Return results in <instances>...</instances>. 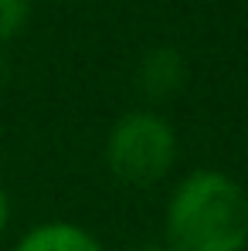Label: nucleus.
I'll return each instance as SVG.
<instances>
[{
  "label": "nucleus",
  "instance_id": "nucleus-1",
  "mask_svg": "<svg viewBox=\"0 0 248 251\" xmlns=\"http://www.w3.org/2000/svg\"><path fill=\"white\" fill-rule=\"evenodd\" d=\"M248 194L221 170H194L166 204V251H245Z\"/></svg>",
  "mask_w": 248,
  "mask_h": 251
},
{
  "label": "nucleus",
  "instance_id": "nucleus-7",
  "mask_svg": "<svg viewBox=\"0 0 248 251\" xmlns=\"http://www.w3.org/2000/svg\"><path fill=\"white\" fill-rule=\"evenodd\" d=\"M133 251H166V248H160V245H139V248H133Z\"/></svg>",
  "mask_w": 248,
  "mask_h": 251
},
{
  "label": "nucleus",
  "instance_id": "nucleus-6",
  "mask_svg": "<svg viewBox=\"0 0 248 251\" xmlns=\"http://www.w3.org/2000/svg\"><path fill=\"white\" fill-rule=\"evenodd\" d=\"M7 224H10V194H7L3 183H0V234L7 231Z\"/></svg>",
  "mask_w": 248,
  "mask_h": 251
},
{
  "label": "nucleus",
  "instance_id": "nucleus-3",
  "mask_svg": "<svg viewBox=\"0 0 248 251\" xmlns=\"http://www.w3.org/2000/svg\"><path fill=\"white\" fill-rule=\"evenodd\" d=\"M14 251H102V245L79 224L68 221H48L31 227Z\"/></svg>",
  "mask_w": 248,
  "mask_h": 251
},
{
  "label": "nucleus",
  "instance_id": "nucleus-5",
  "mask_svg": "<svg viewBox=\"0 0 248 251\" xmlns=\"http://www.w3.org/2000/svg\"><path fill=\"white\" fill-rule=\"evenodd\" d=\"M28 17H31V0H0V41L17 38Z\"/></svg>",
  "mask_w": 248,
  "mask_h": 251
},
{
  "label": "nucleus",
  "instance_id": "nucleus-2",
  "mask_svg": "<svg viewBox=\"0 0 248 251\" xmlns=\"http://www.w3.org/2000/svg\"><path fill=\"white\" fill-rule=\"evenodd\" d=\"M177 160V136L173 126L160 119L157 112H126L123 119L109 129L106 139V163L109 170L133 183V187H146L164 180L170 167Z\"/></svg>",
  "mask_w": 248,
  "mask_h": 251
},
{
  "label": "nucleus",
  "instance_id": "nucleus-4",
  "mask_svg": "<svg viewBox=\"0 0 248 251\" xmlns=\"http://www.w3.org/2000/svg\"><path fill=\"white\" fill-rule=\"evenodd\" d=\"M136 78H139V88H143L146 95L166 99V95H173V92L184 85L187 68H184L180 51H173V48H153L150 54H143Z\"/></svg>",
  "mask_w": 248,
  "mask_h": 251
}]
</instances>
